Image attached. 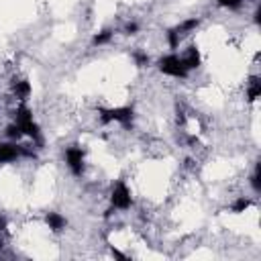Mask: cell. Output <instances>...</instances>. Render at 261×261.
Instances as JSON below:
<instances>
[{"label": "cell", "instance_id": "15", "mask_svg": "<svg viewBox=\"0 0 261 261\" xmlns=\"http://www.w3.org/2000/svg\"><path fill=\"white\" fill-rule=\"evenodd\" d=\"M251 186H253V192L255 194H259V163H255V169H253V173H251Z\"/></svg>", "mask_w": 261, "mask_h": 261}, {"label": "cell", "instance_id": "12", "mask_svg": "<svg viewBox=\"0 0 261 261\" xmlns=\"http://www.w3.org/2000/svg\"><path fill=\"white\" fill-rule=\"evenodd\" d=\"M112 37H114V31H112V29H104V31H100V33H96V35H94L92 45H98V47L108 45V43L112 41Z\"/></svg>", "mask_w": 261, "mask_h": 261}, {"label": "cell", "instance_id": "19", "mask_svg": "<svg viewBox=\"0 0 261 261\" xmlns=\"http://www.w3.org/2000/svg\"><path fill=\"white\" fill-rule=\"evenodd\" d=\"M4 249V239H2V232H0V251Z\"/></svg>", "mask_w": 261, "mask_h": 261}, {"label": "cell", "instance_id": "11", "mask_svg": "<svg viewBox=\"0 0 261 261\" xmlns=\"http://www.w3.org/2000/svg\"><path fill=\"white\" fill-rule=\"evenodd\" d=\"M4 135H6V139H8V141H12V143H16V141H20V139L24 137L22 128H20V126H18L14 120H12V122H10V124L4 128Z\"/></svg>", "mask_w": 261, "mask_h": 261}, {"label": "cell", "instance_id": "14", "mask_svg": "<svg viewBox=\"0 0 261 261\" xmlns=\"http://www.w3.org/2000/svg\"><path fill=\"white\" fill-rule=\"evenodd\" d=\"M133 61L139 65V67H147L149 65V55L145 51H135L133 53Z\"/></svg>", "mask_w": 261, "mask_h": 261}, {"label": "cell", "instance_id": "13", "mask_svg": "<svg viewBox=\"0 0 261 261\" xmlns=\"http://www.w3.org/2000/svg\"><path fill=\"white\" fill-rule=\"evenodd\" d=\"M249 206H251V200H249L247 196H239V198H234V200H232L230 210H232L234 214H243V212H245Z\"/></svg>", "mask_w": 261, "mask_h": 261}, {"label": "cell", "instance_id": "6", "mask_svg": "<svg viewBox=\"0 0 261 261\" xmlns=\"http://www.w3.org/2000/svg\"><path fill=\"white\" fill-rule=\"evenodd\" d=\"M20 157V145L8 141V143H0V163H12Z\"/></svg>", "mask_w": 261, "mask_h": 261}, {"label": "cell", "instance_id": "3", "mask_svg": "<svg viewBox=\"0 0 261 261\" xmlns=\"http://www.w3.org/2000/svg\"><path fill=\"white\" fill-rule=\"evenodd\" d=\"M133 118H135V112L130 106H116V108H102L100 110V122L102 124L118 122L122 126H130Z\"/></svg>", "mask_w": 261, "mask_h": 261}, {"label": "cell", "instance_id": "7", "mask_svg": "<svg viewBox=\"0 0 261 261\" xmlns=\"http://www.w3.org/2000/svg\"><path fill=\"white\" fill-rule=\"evenodd\" d=\"M179 57H181V61H184V65H186V69H188V71L198 69V67H200V63H202V55H200V51H198V47H196V45L188 47V49L184 51V55H179Z\"/></svg>", "mask_w": 261, "mask_h": 261}, {"label": "cell", "instance_id": "1", "mask_svg": "<svg viewBox=\"0 0 261 261\" xmlns=\"http://www.w3.org/2000/svg\"><path fill=\"white\" fill-rule=\"evenodd\" d=\"M157 67H159V71H161L163 75H167V77H175V80H186L188 73H190V71L186 69V65H184V61H181V57H179L177 53H167V55L159 57Z\"/></svg>", "mask_w": 261, "mask_h": 261}, {"label": "cell", "instance_id": "8", "mask_svg": "<svg viewBox=\"0 0 261 261\" xmlns=\"http://www.w3.org/2000/svg\"><path fill=\"white\" fill-rule=\"evenodd\" d=\"M31 92H33V88H31V82H29V80L18 77V80L12 82V94L16 96L18 102H24V100L31 96Z\"/></svg>", "mask_w": 261, "mask_h": 261}, {"label": "cell", "instance_id": "18", "mask_svg": "<svg viewBox=\"0 0 261 261\" xmlns=\"http://www.w3.org/2000/svg\"><path fill=\"white\" fill-rule=\"evenodd\" d=\"M6 230V218L0 214V232H4Z\"/></svg>", "mask_w": 261, "mask_h": 261}, {"label": "cell", "instance_id": "17", "mask_svg": "<svg viewBox=\"0 0 261 261\" xmlns=\"http://www.w3.org/2000/svg\"><path fill=\"white\" fill-rule=\"evenodd\" d=\"M137 31H139V24H137L135 20H133V22H126V24H124V33H126V35H135Z\"/></svg>", "mask_w": 261, "mask_h": 261}, {"label": "cell", "instance_id": "5", "mask_svg": "<svg viewBox=\"0 0 261 261\" xmlns=\"http://www.w3.org/2000/svg\"><path fill=\"white\" fill-rule=\"evenodd\" d=\"M108 200H110L112 210H128V208H130V204H133L130 188H128V186H126L122 179H118V181L112 186Z\"/></svg>", "mask_w": 261, "mask_h": 261}, {"label": "cell", "instance_id": "2", "mask_svg": "<svg viewBox=\"0 0 261 261\" xmlns=\"http://www.w3.org/2000/svg\"><path fill=\"white\" fill-rule=\"evenodd\" d=\"M198 24H200V18H196V16H192V18H186V20H181L179 24H175V27H171L169 31H167V45H169V49H177L179 47V43L194 31V29H198Z\"/></svg>", "mask_w": 261, "mask_h": 261}, {"label": "cell", "instance_id": "9", "mask_svg": "<svg viewBox=\"0 0 261 261\" xmlns=\"http://www.w3.org/2000/svg\"><path fill=\"white\" fill-rule=\"evenodd\" d=\"M45 224L49 226L51 232H61V230H65L67 220H65V216L59 214V212H47V214H45Z\"/></svg>", "mask_w": 261, "mask_h": 261}, {"label": "cell", "instance_id": "10", "mask_svg": "<svg viewBox=\"0 0 261 261\" xmlns=\"http://www.w3.org/2000/svg\"><path fill=\"white\" fill-rule=\"evenodd\" d=\"M261 96V77L259 75H251L247 82V100L255 102Z\"/></svg>", "mask_w": 261, "mask_h": 261}, {"label": "cell", "instance_id": "16", "mask_svg": "<svg viewBox=\"0 0 261 261\" xmlns=\"http://www.w3.org/2000/svg\"><path fill=\"white\" fill-rule=\"evenodd\" d=\"M216 4H218V6H222V8L234 10V8H239V6L243 4V0H216Z\"/></svg>", "mask_w": 261, "mask_h": 261}, {"label": "cell", "instance_id": "4", "mask_svg": "<svg viewBox=\"0 0 261 261\" xmlns=\"http://www.w3.org/2000/svg\"><path fill=\"white\" fill-rule=\"evenodd\" d=\"M63 159H65V165H67V169L71 171V175H75V177L84 175V169H86V151H84L80 145H69V147H65Z\"/></svg>", "mask_w": 261, "mask_h": 261}]
</instances>
